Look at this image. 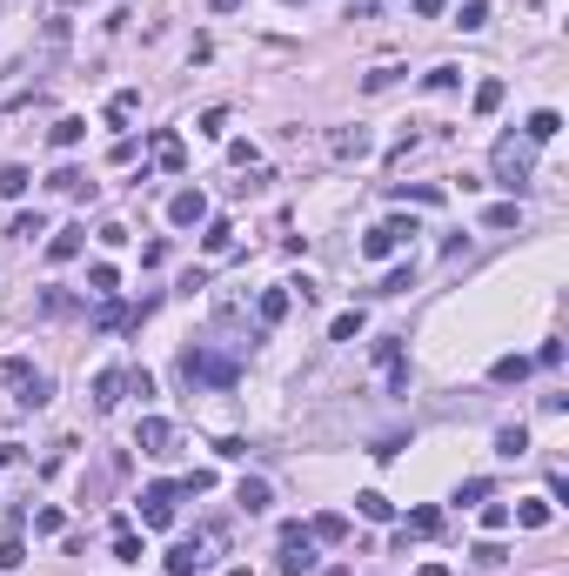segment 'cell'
Returning <instances> with one entry per match:
<instances>
[{
	"instance_id": "1",
	"label": "cell",
	"mask_w": 569,
	"mask_h": 576,
	"mask_svg": "<svg viewBox=\"0 0 569 576\" xmlns=\"http://www.w3.org/2000/svg\"><path fill=\"white\" fill-rule=\"evenodd\" d=\"M529 175H536V141H529V135H523V141L503 135V141H495V182L510 188V195H523Z\"/></svg>"
},
{
	"instance_id": "2",
	"label": "cell",
	"mask_w": 569,
	"mask_h": 576,
	"mask_svg": "<svg viewBox=\"0 0 569 576\" xmlns=\"http://www.w3.org/2000/svg\"><path fill=\"white\" fill-rule=\"evenodd\" d=\"M181 376L188 382H208V389H235V355H208V349H181Z\"/></svg>"
},
{
	"instance_id": "3",
	"label": "cell",
	"mask_w": 569,
	"mask_h": 576,
	"mask_svg": "<svg viewBox=\"0 0 569 576\" xmlns=\"http://www.w3.org/2000/svg\"><path fill=\"white\" fill-rule=\"evenodd\" d=\"M214 549H222V530L208 523V530H195L188 543H175V549H168V576H195L201 563H214Z\"/></svg>"
},
{
	"instance_id": "4",
	"label": "cell",
	"mask_w": 569,
	"mask_h": 576,
	"mask_svg": "<svg viewBox=\"0 0 569 576\" xmlns=\"http://www.w3.org/2000/svg\"><path fill=\"white\" fill-rule=\"evenodd\" d=\"M0 376H7V389H14L20 409H41V402H47V376L27 362V355H7V362H0Z\"/></svg>"
},
{
	"instance_id": "5",
	"label": "cell",
	"mask_w": 569,
	"mask_h": 576,
	"mask_svg": "<svg viewBox=\"0 0 569 576\" xmlns=\"http://www.w3.org/2000/svg\"><path fill=\"white\" fill-rule=\"evenodd\" d=\"M275 570H282V576H308V570H315V536L301 530V523H288V530H282V549H275Z\"/></svg>"
},
{
	"instance_id": "6",
	"label": "cell",
	"mask_w": 569,
	"mask_h": 576,
	"mask_svg": "<svg viewBox=\"0 0 569 576\" xmlns=\"http://www.w3.org/2000/svg\"><path fill=\"white\" fill-rule=\"evenodd\" d=\"M409 235H422V228H416V222H402V214H389V222H375L369 235H362V255H369V261H382V255H395V248H402Z\"/></svg>"
},
{
	"instance_id": "7",
	"label": "cell",
	"mask_w": 569,
	"mask_h": 576,
	"mask_svg": "<svg viewBox=\"0 0 569 576\" xmlns=\"http://www.w3.org/2000/svg\"><path fill=\"white\" fill-rule=\"evenodd\" d=\"M175 502H181V483H148L141 489V523H148V530H168V523H175Z\"/></svg>"
},
{
	"instance_id": "8",
	"label": "cell",
	"mask_w": 569,
	"mask_h": 576,
	"mask_svg": "<svg viewBox=\"0 0 569 576\" xmlns=\"http://www.w3.org/2000/svg\"><path fill=\"white\" fill-rule=\"evenodd\" d=\"M168 222H175V228H201V222H208V195H201V188L168 195Z\"/></svg>"
},
{
	"instance_id": "9",
	"label": "cell",
	"mask_w": 569,
	"mask_h": 576,
	"mask_svg": "<svg viewBox=\"0 0 569 576\" xmlns=\"http://www.w3.org/2000/svg\"><path fill=\"white\" fill-rule=\"evenodd\" d=\"M135 449H141V455H168V449H175V423H168V416H141Z\"/></svg>"
},
{
	"instance_id": "10",
	"label": "cell",
	"mask_w": 569,
	"mask_h": 576,
	"mask_svg": "<svg viewBox=\"0 0 569 576\" xmlns=\"http://www.w3.org/2000/svg\"><path fill=\"white\" fill-rule=\"evenodd\" d=\"M154 167H161V175H181V167H188V148H181V135H154Z\"/></svg>"
},
{
	"instance_id": "11",
	"label": "cell",
	"mask_w": 569,
	"mask_h": 576,
	"mask_svg": "<svg viewBox=\"0 0 569 576\" xmlns=\"http://www.w3.org/2000/svg\"><path fill=\"white\" fill-rule=\"evenodd\" d=\"M121 389H128V369H101V376H94V409H114Z\"/></svg>"
},
{
	"instance_id": "12",
	"label": "cell",
	"mask_w": 569,
	"mask_h": 576,
	"mask_svg": "<svg viewBox=\"0 0 569 576\" xmlns=\"http://www.w3.org/2000/svg\"><path fill=\"white\" fill-rule=\"evenodd\" d=\"M201 248H208V255H228V248H235V222L208 214V222H201Z\"/></svg>"
},
{
	"instance_id": "13",
	"label": "cell",
	"mask_w": 569,
	"mask_h": 576,
	"mask_svg": "<svg viewBox=\"0 0 569 576\" xmlns=\"http://www.w3.org/2000/svg\"><path fill=\"white\" fill-rule=\"evenodd\" d=\"M288 308H295V295H288V288H261V302H255V315H261V329H275V322H282Z\"/></svg>"
},
{
	"instance_id": "14",
	"label": "cell",
	"mask_w": 569,
	"mask_h": 576,
	"mask_svg": "<svg viewBox=\"0 0 569 576\" xmlns=\"http://www.w3.org/2000/svg\"><path fill=\"white\" fill-rule=\"evenodd\" d=\"M329 154H335V161H362V154H369V135H362V128H355V135H348V128H335V135H329Z\"/></svg>"
},
{
	"instance_id": "15",
	"label": "cell",
	"mask_w": 569,
	"mask_h": 576,
	"mask_svg": "<svg viewBox=\"0 0 569 576\" xmlns=\"http://www.w3.org/2000/svg\"><path fill=\"white\" fill-rule=\"evenodd\" d=\"M81 248H88V228H60L54 242H47V261H74Z\"/></svg>"
},
{
	"instance_id": "16",
	"label": "cell",
	"mask_w": 569,
	"mask_h": 576,
	"mask_svg": "<svg viewBox=\"0 0 569 576\" xmlns=\"http://www.w3.org/2000/svg\"><path fill=\"white\" fill-rule=\"evenodd\" d=\"M47 188H54V195H94V182L81 175V167H54V175H47Z\"/></svg>"
},
{
	"instance_id": "17",
	"label": "cell",
	"mask_w": 569,
	"mask_h": 576,
	"mask_svg": "<svg viewBox=\"0 0 569 576\" xmlns=\"http://www.w3.org/2000/svg\"><path fill=\"white\" fill-rule=\"evenodd\" d=\"M308 536H315V543H342V536H348V516L322 510V516H315V523H308Z\"/></svg>"
},
{
	"instance_id": "18",
	"label": "cell",
	"mask_w": 569,
	"mask_h": 576,
	"mask_svg": "<svg viewBox=\"0 0 569 576\" xmlns=\"http://www.w3.org/2000/svg\"><path fill=\"white\" fill-rule=\"evenodd\" d=\"M114 557H121V563H141V557H148V549H141V536H135V523H128V516H121V523H114Z\"/></svg>"
},
{
	"instance_id": "19",
	"label": "cell",
	"mask_w": 569,
	"mask_h": 576,
	"mask_svg": "<svg viewBox=\"0 0 569 576\" xmlns=\"http://www.w3.org/2000/svg\"><path fill=\"white\" fill-rule=\"evenodd\" d=\"M556 128H563V114H556V107H536V114H529V128H523V135H529V141H536V148H542V141H556Z\"/></svg>"
},
{
	"instance_id": "20",
	"label": "cell",
	"mask_w": 569,
	"mask_h": 576,
	"mask_svg": "<svg viewBox=\"0 0 569 576\" xmlns=\"http://www.w3.org/2000/svg\"><path fill=\"white\" fill-rule=\"evenodd\" d=\"M529 369H536L529 355H495V362H489V382H523Z\"/></svg>"
},
{
	"instance_id": "21",
	"label": "cell",
	"mask_w": 569,
	"mask_h": 576,
	"mask_svg": "<svg viewBox=\"0 0 569 576\" xmlns=\"http://www.w3.org/2000/svg\"><path fill=\"white\" fill-rule=\"evenodd\" d=\"M27 188H34V175H27L20 161H7V167H0V195H7V201H20Z\"/></svg>"
},
{
	"instance_id": "22",
	"label": "cell",
	"mask_w": 569,
	"mask_h": 576,
	"mask_svg": "<svg viewBox=\"0 0 569 576\" xmlns=\"http://www.w3.org/2000/svg\"><path fill=\"white\" fill-rule=\"evenodd\" d=\"M235 502H241V510H248V516H255V510H269V483H261V476H241Z\"/></svg>"
},
{
	"instance_id": "23",
	"label": "cell",
	"mask_w": 569,
	"mask_h": 576,
	"mask_svg": "<svg viewBox=\"0 0 569 576\" xmlns=\"http://www.w3.org/2000/svg\"><path fill=\"white\" fill-rule=\"evenodd\" d=\"M135 322V308H121L114 295H101V308H94V329H128Z\"/></svg>"
},
{
	"instance_id": "24",
	"label": "cell",
	"mask_w": 569,
	"mask_h": 576,
	"mask_svg": "<svg viewBox=\"0 0 569 576\" xmlns=\"http://www.w3.org/2000/svg\"><path fill=\"white\" fill-rule=\"evenodd\" d=\"M355 510L369 516V523H389V516H395V502L382 496V489H362V496H355Z\"/></svg>"
},
{
	"instance_id": "25",
	"label": "cell",
	"mask_w": 569,
	"mask_h": 576,
	"mask_svg": "<svg viewBox=\"0 0 569 576\" xmlns=\"http://www.w3.org/2000/svg\"><path fill=\"white\" fill-rule=\"evenodd\" d=\"M362 329H369V315H362V308H342V315L329 322V335H335V342H355Z\"/></svg>"
},
{
	"instance_id": "26",
	"label": "cell",
	"mask_w": 569,
	"mask_h": 576,
	"mask_svg": "<svg viewBox=\"0 0 569 576\" xmlns=\"http://www.w3.org/2000/svg\"><path fill=\"white\" fill-rule=\"evenodd\" d=\"M47 135H54V148H74V141L88 135V121H81V114H60V121L47 128Z\"/></svg>"
},
{
	"instance_id": "27",
	"label": "cell",
	"mask_w": 569,
	"mask_h": 576,
	"mask_svg": "<svg viewBox=\"0 0 569 576\" xmlns=\"http://www.w3.org/2000/svg\"><path fill=\"white\" fill-rule=\"evenodd\" d=\"M435 530H442V510H416L402 523V543H409V536H435Z\"/></svg>"
},
{
	"instance_id": "28",
	"label": "cell",
	"mask_w": 569,
	"mask_h": 576,
	"mask_svg": "<svg viewBox=\"0 0 569 576\" xmlns=\"http://www.w3.org/2000/svg\"><path fill=\"white\" fill-rule=\"evenodd\" d=\"M495 449L510 455V463H516V455H529V429H523V423H510L503 436H495Z\"/></svg>"
},
{
	"instance_id": "29",
	"label": "cell",
	"mask_w": 569,
	"mask_h": 576,
	"mask_svg": "<svg viewBox=\"0 0 569 576\" xmlns=\"http://www.w3.org/2000/svg\"><path fill=\"white\" fill-rule=\"evenodd\" d=\"M88 288H94V295H114V288H121L114 261H94V269H88Z\"/></svg>"
},
{
	"instance_id": "30",
	"label": "cell",
	"mask_w": 569,
	"mask_h": 576,
	"mask_svg": "<svg viewBox=\"0 0 569 576\" xmlns=\"http://www.w3.org/2000/svg\"><path fill=\"white\" fill-rule=\"evenodd\" d=\"M503 94H510V88H503V81H482V88H476V114H495V107H503Z\"/></svg>"
},
{
	"instance_id": "31",
	"label": "cell",
	"mask_w": 569,
	"mask_h": 576,
	"mask_svg": "<svg viewBox=\"0 0 569 576\" xmlns=\"http://www.w3.org/2000/svg\"><path fill=\"white\" fill-rule=\"evenodd\" d=\"M516 523L523 530H550V502H516Z\"/></svg>"
},
{
	"instance_id": "32",
	"label": "cell",
	"mask_w": 569,
	"mask_h": 576,
	"mask_svg": "<svg viewBox=\"0 0 569 576\" xmlns=\"http://www.w3.org/2000/svg\"><path fill=\"white\" fill-rule=\"evenodd\" d=\"M67 530V516L54 510V502H47V510H34V536H60Z\"/></svg>"
},
{
	"instance_id": "33",
	"label": "cell",
	"mask_w": 569,
	"mask_h": 576,
	"mask_svg": "<svg viewBox=\"0 0 569 576\" xmlns=\"http://www.w3.org/2000/svg\"><path fill=\"white\" fill-rule=\"evenodd\" d=\"M523 222V208H516V201H495L489 214H482V228H516Z\"/></svg>"
},
{
	"instance_id": "34",
	"label": "cell",
	"mask_w": 569,
	"mask_h": 576,
	"mask_svg": "<svg viewBox=\"0 0 569 576\" xmlns=\"http://www.w3.org/2000/svg\"><path fill=\"white\" fill-rule=\"evenodd\" d=\"M456 27H469V34H476V27H489V0H469L463 14H456Z\"/></svg>"
},
{
	"instance_id": "35",
	"label": "cell",
	"mask_w": 569,
	"mask_h": 576,
	"mask_svg": "<svg viewBox=\"0 0 569 576\" xmlns=\"http://www.w3.org/2000/svg\"><path fill=\"white\" fill-rule=\"evenodd\" d=\"M135 107H141V94H135V88H121L114 101H107V121H128V114H135Z\"/></svg>"
},
{
	"instance_id": "36",
	"label": "cell",
	"mask_w": 569,
	"mask_h": 576,
	"mask_svg": "<svg viewBox=\"0 0 569 576\" xmlns=\"http://www.w3.org/2000/svg\"><path fill=\"white\" fill-rule=\"evenodd\" d=\"M409 288H416V269H409V261H402V269H389V282H382V295H409Z\"/></svg>"
},
{
	"instance_id": "37",
	"label": "cell",
	"mask_w": 569,
	"mask_h": 576,
	"mask_svg": "<svg viewBox=\"0 0 569 576\" xmlns=\"http://www.w3.org/2000/svg\"><path fill=\"white\" fill-rule=\"evenodd\" d=\"M482 530H510V502H482Z\"/></svg>"
},
{
	"instance_id": "38",
	"label": "cell",
	"mask_w": 569,
	"mask_h": 576,
	"mask_svg": "<svg viewBox=\"0 0 569 576\" xmlns=\"http://www.w3.org/2000/svg\"><path fill=\"white\" fill-rule=\"evenodd\" d=\"M20 563H27V543H20V536H7V543H0V570H20Z\"/></svg>"
},
{
	"instance_id": "39",
	"label": "cell",
	"mask_w": 569,
	"mask_h": 576,
	"mask_svg": "<svg viewBox=\"0 0 569 576\" xmlns=\"http://www.w3.org/2000/svg\"><path fill=\"white\" fill-rule=\"evenodd\" d=\"M422 81H429V94H449L456 81H463V67H435V74H422Z\"/></svg>"
},
{
	"instance_id": "40",
	"label": "cell",
	"mask_w": 569,
	"mask_h": 576,
	"mask_svg": "<svg viewBox=\"0 0 569 576\" xmlns=\"http://www.w3.org/2000/svg\"><path fill=\"white\" fill-rule=\"evenodd\" d=\"M201 135H208V141L228 135V107H208V114H201Z\"/></svg>"
},
{
	"instance_id": "41",
	"label": "cell",
	"mask_w": 569,
	"mask_h": 576,
	"mask_svg": "<svg viewBox=\"0 0 569 576\" xmlns=\"http://www.w3.org/2000/svg\"><path fill=\"white\" fill-rule=\"evenodd\" d=\"M456 502H489V476H469V483L456 489Z\"/></svg>"
},
{
	"instance_id": "42",
	"label": "cell",
	"mask_w": 569,
	"mask_h": 576,
	"mask_svg": "<svg viewBox=\"0 0 569 576\" xmlns=\"http://www.w3.org/2000/svg\"><path fill=\"white\" fill-rule=\"evenodd\" d=\"M14 235H20V242H34V235H47V222H41V214H20Z\"/></svg>"
},
{
	"instance_id": "43",
	"label": "cell",
	"mask_w": 569,
	"mask_h": 576,
	"mask_svg": "<svg viewBox=\"0 0 569 576\" xmlns=\"http://www.w3.org/2000/svg\"><path fill=\"white\" fill-rule=\"evenodd\" d=\"M476 563H482V570H495V563H503V543H495V536H489V543H476Z\"/></svg>"
},
{
	"instance_id": "44",
	"label": "cell",
	"mask_w": 569,
	"mask_h": 576,
	"mask_svg": "<svg viewBox=\"0 0 569 576\" xmlns=\"http://www.w3.org/2000/svg\"><path fill=\"white\" fill-rule=\"evenodd\" d=\"M409 7H416L422 20H435V14H442V7H449V0H409Z\"/></svg>"
},
{
	"instance_id": "45",
	"label": "cell",
	"mask_w": 569,
	"mask_h": 576,
	"mask_svg": "<svg viewBox=\"0 0 569 576\" xmlns=\"http://www.w3.org/2000/svg\"><path fill=\"white\" fill-rule=\"evenodd\" d=\"M208 7H214V14H235V7H241V0H208Z\"/></svg>"
},
{
	"instance_id": "46",
	"label": "cell",
	"mask_w": 569,
	"mask_h": 576,
	"mask_svg": "<svg viewBox=\"0 0 569 576\" xmlns=\"http://www.w3.org/2000/svg\"><path fill=\"white\" fill-rule=\"evenodd\" d=\"M422 576H449V570H442V563H422Z\"/></svg>"
}]
</instances>
